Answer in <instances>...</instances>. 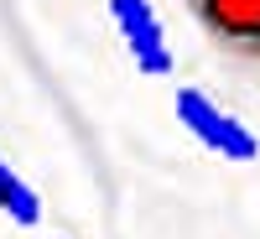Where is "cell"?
Returning a JSON list of instances; mask_svg holds the SVG:
<instances>
[{"label": "cell", "instance_id": "6da1fadb", "mask_svg": "<svg viewBox=\"0 0 260 239\" xmlns=\"http://www.w3.org/2000/svg\"><path fill=\"white\" fill-rule=\"evenodd\" d=\"M182 11L213 52L260 68V0H182Z\"/></svg>", "mask_w": 260, "mask_h": 239}, {"label": "cell", "instance_id": "277c9868", "mask_svg": "<svg viewBox=\"0 0 260 239\" xmlns=\"http://www.w3.org/2000/svg\"><path fill=\"white\" fill-rule=\"evenodd\" d=\"M0 213H6V198H0Z\"/></svg>", "mask_w": 260, "mask_h": 239}, {"label": "cell", "instance_id": "7a4b0ae2", "mask_svg": "<svg viewBox=\"0 0 260 239\" xmlns=\"http://www.w3.org/2000/svg\"><path fill=\"white\" fill-rule=\"evenodd\" d=\"M177 120L192 141H198L203 151H213L219 161H255L260 156V141L250 135L245 120H234L229 110H219L208 94L198 89H177Z\"/></svg>", "mask_w": 260, "mask_h": 239}, {"label": "cell", "instance_id": "3957f363", "mask_svg": "<svg viewBox=\"0 0 260 239\" xmlns=\"http://www.w3.org/2000/svg\"><path fill=\"white\" fill-rule=\"evenodd\" d=\"M110 16H115V31L125 37L130 62H136L146 78H167L172 68H177L167 26H161V16H156L151 0H110Z\"/></svg>", "mask_w": 260, "mask_h": 239}]
</instances>
